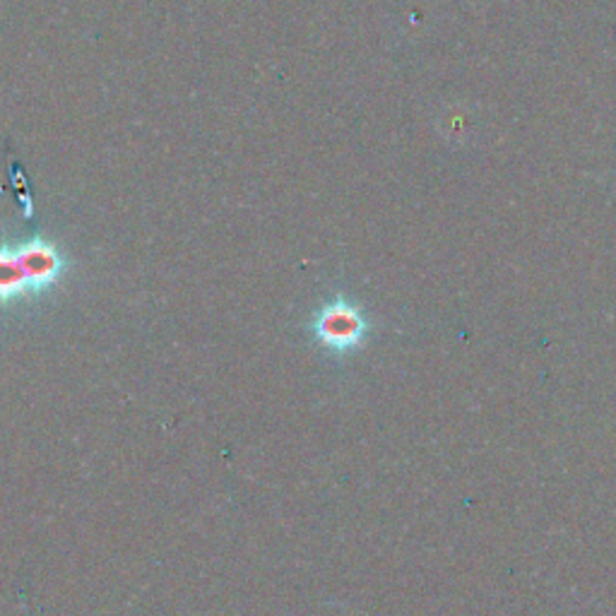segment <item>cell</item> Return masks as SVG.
I'll return each instance as SVG.
<instances>
[{"instance_id":"cell-2","label":"cell","mask_w":616,"mask_h":616,"mask_svg":"<svg viewBox=\"0 0 616 616\" xmlns=\"http://www.w3.org/2000/svg\"><path fill=\"white\" fill-rule=\"evenodd\" d=\"M34 296L37 292L30 275H27L20 249L0 246V306H16Z\"/></svg>"},{"instance_id":"cell-1","label":"cell","mask_w":616,"mask_h":616,"mask_svg":"<svg viewBox=\"0 0 616 616\" xmlns=\"http://www.w3.org/2000/svg\"><path fill=\"white\" fill-rule=\"evenodd\" d=\"M309 327L327 352L350 354L364 345L371 325L360 306L345 296H335L313 313Z\"/></svg>"}]
</instances>
